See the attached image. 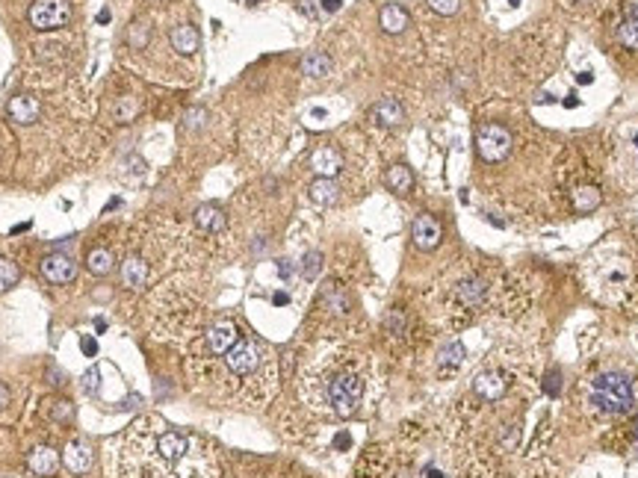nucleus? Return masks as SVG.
Segmentation results:
<instances>
[{
    "label": "nucleus",
    "mask_w": 638,
    "mask_h": 478,
    "mask_svg": "<svg viewBox=\"0 0 638 478\" xmlns=\"http://www.w3.org/2000/svg\"><path fill=\"white\" fill-rule=\"evenodd\" d=\"M411 239L420 251H434L437 245H441L444 228H441V222H437V215H432V213L417 215L414 225H411Z\"/></svg>",
    "instance_id": "7"
},
{
    "label": "nucleus",
    "mask_w": 638,
    "mask_h": 478,
    "mask_svg": "<svg viewBox=\"0 0 638 478\" xmlns=\"http://www.w3.org/2000/svg\"><path fill=\"white\" fill-rule=\"evenodd\" d=\"M62 464H65V469H71V472H89V467H92V446H89V440H71L69 446H65V452H62Z\"/></svg>",
    "instance_id": "12"
},
{
    "label": "nucleus",
    "mask_w": 638,
    "mask_h": 478,
    "mask_svg": "<svg viewBox=\"0 0 638 478\" xmlns=\"http://www.w3.org/2000/svg\"><path fill=\"white\" fill-rule=\"evenodd\" d=\"M488 295V284L482 278H464L461 284L455 287V301L461 304V307H479L482 301H485Z\"/></svg>",
    "instance_id": "14"
},
{
    "label": "nucleus",
    "mask_w": 638,
    "mask_h": 478,
    "mask_svg": "<svg viewBox=\"0 0 638 478\" xmlns=\"http://www.w3.org/2000/svg\"><path fill=\"white\" fill-rule=\"evenodd\" d=\"M48 414L56 422H71L74 419V405L69 399H54V402H48Z\"/></svg>",
    "instance_id": "32"
},
{
    "label": "nucleus",
    "mask_w": 638,
    "mask_h": 478,
    "mask_svg": "<svg viewBox=\"0 0 638 478\" xmlns=\"http://www.w3.org/2000/svg\"><path fill=\"white\" fill-rule=\"evenodd\" d=\"M570 204H574L577 213H594L600 204H603V192L597 186H577L574 192H570Z\"/></svg>",
    "instance_id": "20"
},
{
    "label": "nucleus",
    "mask_w": 638,
    "mask_h": 478,
    "mask_svg": "<svg viewBox=\"0 0 638 478\" xmlns=\"http://www.w3.org/2000/svg\"><path fill=\"white\" fill-rule=\"evenodd\" d=\"M473 390H476V396H482L485 402H497L505 393V375L497 372V369H491V372H482V375H476Z\"/></svg>",
    "instance_id": "17"
},
{
    "label": "nucleus",
    "mask_w": 638,
    "mask_h": 478,
    "mask_svg": "<svg viewBox=\"0 0 638 478\" xmlns=\"http://www.w3.org/2000/svg\"><path fill=\"white\" fill-rule=\"evenodd\" d=\"M614 33H618V41L627 51H638V18L635 15H624V21Z\"/></svg>",
    "instance_id": "27"
},
{
    "label": "nucleus",
    "mask_w": 638,
    "mask_h": 478,
    "mask_svg": "<svg viewBox=\"0 0 638 478\" xmlns=\"http://www.w3.org/2000/svg\"><path fill=\"white\" fill-rule=\"evenodd\" d=\"M148 39H151L148 24H145V21H134V24H130V30H127L130 48H134V51H145L148 48Z\"/></svg>",
    "instance_id": "29"
},
{
    "label": "nucleus",
    "mask_w": 638,
    "mask_h": 478,
    "mask_svg": "<svg viewBox=\"0 0 638 478\" xmlns=\"http://www.w3.org/2000/svg\"><path fill=\"white\" fill-rule=\"evenodd\" d=\"M272 301H275V304H287V301H290V295H287V293H275V295H272Z\"/></svg>",
    "instance_id": "44"
},
{
    "label": "nucleus",
    "mask_w": 638,
    "mask_h": 478,
    "mask_svg": "<svg viewBox=\"0 0 638 478\" xmlns=\"http://www.w3.org/2000/svg\"><path fill=\"white\" fill-rule=\"evenodd\" d=\"M337 183L334 178H316L311 186H307V195H311V201L319 204V207H332L337 201Z\"/></svg>",
    "instance_id": "24"
},
{
    "label": "nucleus",
    "mask_w": 638,
    "mask_h": 478,
    "mask_svg": "<svg viewBox=\"0 0 638 478\" xmlns=\"http://www.w3.org/2000/svg\"><path fill=\"white\" fill-rule=\"evenodd\" d=\"M512 145H514L512 130L505 124H499V121H485L476 130V154H479V160H485V163L505 160V157H509V151H512Z\"/></svg>",
    "instance_id": "4"
},
{
    "label": "nucleus",
    "mask_w": 638,
    "mask_h": 478,
    "mask_svg": "<svg viewBox=\"0 0 638 478\" xmlns=\"http://www.w3.org/2000/svg\"><path fill=\"white\" fill-rule=\"evenodd\" d=\"M113 266H116V257H113V251H109V248H92L89 254H86V269H89L92 275H98V278L109 275V272H113Z\"/></svg>",
    "instance_id": "26"
},
{
    "label": "nucleus",
    "mask_w": 638,
    "mask_h": 478,
    "mask_svg": "<svg viewBox=\"0 0 638 478\" xmlns=\"http://www.w3.org/2000/svg\"><path fill=\"white\" fill-rule=\"evenodd\" d=\"M369 118L376 121L379 127H396V124L405 121V106L396 98H382L379 103H372Z\"/></svg>",
    "instance_id": "13"
},
{
    "label": "nucleus",
    "mask_w": 638,
    "mask_h": 478,
    "mask_svg": "<svg viewBox=\"0 0 638 478\" xmlns=\"http://www.w3.org/2000/svg\"><path fill=\"white\" fill-rule=\"evenodd\" d=\"M6 113H9V118L15 124H36L39 116H41V103L33 95H15L6 103Z\"/></svg>",
    "instance_id": "11"
},
{
    "label": "nucleus",
    "mask_w": 638,
    "mask_h": 478,
    "mask_svg": "<svg viewBox=\"0 0 638 478\" xmlns=\"http://www.w3.org/2000/svg\"><path fill=\"white\" fill-rule=\"evenodd\" d=\"M236 340H239L236 325L231 319H219L216 325H210V331H207V349L213 355H228L236 345Z\"/></svg>",
    "instance_id": "9"
},
{
    "label": "nucleus",
    "mask_w": 638,
    "mask_h": 478,
    "mask_svg": "<svg viewBox=\"0 0 638 478\" xmlns=\"http://www.w3.org/2000/svg\"><path fill=\"white\" fill-rule=\"evenodd\" d=\"M322 304L334 307V313H346V310H349V295L343 293L340 284H325V290H322Z\"/></svg>",
    "instance_id": "28"
},
{
    "label": "nucleus",
    "mask_w": 638,
    "mask_h": 478,
    "mask_svg": "<svg viewBox=\"0 0 638 478\" xmlns=\"http://www.w3.org/2000/svg\"><path fill=\"white\" fill-rule=\"evenodd\" d=\"M207 124V110H201V106H192V110L184 113V127L186 130H198Z\"/></svg>",
    "instance_id": "35"
},
{
    "label": "nucleus",
    "mask_w": 638,
    "mask_h": 478,
    "mask_svg": "<svg viewBox=\"0 0 638 478\" xmlns=\"http://www.w3.org/2000/svg\"><path fill=\"white\" fill-rule=\"evenodd\" d=\"M343 6V0H322V9L325 12H337Z\"/></svg>",
    "instance_id": "42"
},
{
    "label": "nucleus",
    "mask_w": 638,
    "mask_h": 478,
    "mask_svg": "<svg viewBox=\"0 0 638 478\" xmlns=\"http://www.w3.org/2000/svg\"><path fill=\"white\" fill-rule=\"evenodd\" d=\"M195 225L201 228V230H207V233L225 230V213H222V207H216V204H201V207L195 210Z\"/></svg>",
    "instance_id": "21"
},
{
    "label": "nucleus",
    "mask_w": 638,
    "mask_h": 478,
    "mask_svg": "<svg viewBox=\"0 0 638 478\" xmlns=\"http://www.w3.org/2000/svg\"><path fill=\"white\" fill-rule=\"evenodd\" d=\"M384 183H387V189L396 192V195H408V192L414 189V175H411V168H408V166L396 163V166L387 168Z\"/></svg>",
    "instance_id": "23"
},
{
    "label": "nucleus",
    "mask_w": 638,
    "mask_h": 478,
    "mask_svg": "<svg viewBox=\"0 0 638 478\" xmlns=\"http://www.w3.org/2000/svg\"><path fill=\"white\" fill-rule=\"evenodd\" d=\"M379 24H382V30H384L387 36H399V33L408 30L411 18H408V12H405L399 4H387V6L382 9V15H379Z\"/></svg>",
    "instance_id": "18"
},
{
    "label": "nucleus",
    "mask_w": 638,
    "mask_h": 478,
    "mask_svg": "<svg viewBox=\"0 0 638 478\" xmlns=\"http://www.w3.org/2000/svg\"><path fill=\"white\" fill-rule=\"evenodd\" d=\"M311 168L316 171L319 178H334V175H340V168H343V154L334 145H319L311 154Z\"/></svg>",
    "instance_id": "10"
},
{
    "label": "nucleus",
    "mask_w": 638,
    "mask_h": 478,
    "mask_svg": "<svg viewBox=\"0 0 638 478\" xmlns=\"http://www.w3.org/2000/svg\"><path fill=\"white\" fill-rule=\"evenodd\" d=\"M299 68H301V74H307V77H325V74H332L334 62H332V56L322 54V51H311V54H304V56H301Z\"/></svg>",
    "instance_id": "22"
},
{
    "label": "nucleus",
    "mask_w": 638,
    "mask_h": 478,
    "mask_svg": "<svg viewBox=\"0 0 638 478\" xmlns=\"http://www.w3.org/2000/svg\"><path fill=\"white\" fill-rule=\"evenodd\" d=\"M18 278H21V269H18L15 263H12V260L0 257V293L12 290V287L18 284Z\"/></svg>",
    "instance_id": "31"
},
{
    "label": "nucleus",
    "mask_w": 638,
    "mask_h": 478,
    "mask_svg": "<svg viewBox=\"0 0 638 478\" xmlns=\"http://www.w3.org/2000/svg\"><path fill=\"white\" fill-rule=\"evenodd\" d=\"M364 396V381L358 372L352 369H337V372L328 375L325 381V407L332 410L334 417H352L361 405Z\"/></svg>",
    "instance_id": "3"
},
{
    "label": "nucleus",
    "mask_w": 638,
    "mask_h": 478,
    "mask_svg": "<svg viewBox=\"0 0 638 478\" xmlns=\"http://www.w3.org/2000/svg\"><path fill=\"white\" fill-rule=\"evenodd\" d=\"M59 464H62L59 452L51 449V446H36V449L27 454V467H30V472H36V475H54V472L59 469Z\"/></svg>",
    "instance_id": "15"
},
{
    "label": "nucleus",
    "mask_w": 638,
    "mask_h": 478,
    "mask_svg": "<svg viewBox=\"0 0 638 478\" xmlns=\"http://www.w3.org/2000/svg\"><path fill=\"white\" fill-rule=\"evenodd\" d=\"M426 4H429V9L437 12V15H455L458 6H461V0H426Z\"/></svg>",
    "instance_id": "36"
},
{
    "label": "nucleus",
    "mask_w": 638,
    "mask_h": 478,
    "mask_svg": "<svg viewBox=\"0 0 638 478\" xmlns=\"http://www.w3.org/2000/svg\"><path fill=\"white\" fill-rule=\"evenodd\" d=\"M260 360H263V349H260V342H254V340H236V345L225 355L228 372L236 375V378L254 375Z\"/></svg>",
    "instance_id": "6"
},
{
    "label": "nucleus",
    "mask_w": 638,
    "mask_h": 478,
    "mask_svg": "<svg viewBox=\"0 0 638 478\" xmlns=\"http://www.w3.org/2000/svg\"><path fill=\"white\" fill-rule=\"evenodd\" d=\"M9 405V387L6 384H0V410H4Z\"/></svg>",
    "instance_id": "43"
},
{
    "label": "nucleus",
    "mask_w": 638,
    "mask_h": 478,
    "mask_svg": "<svg viewBox=\"0 0 638 478\" xmlns=\"http://www.w3.org/2000/svg\"><path fill=\"white\" fill-rule=\"evenodd\" d=\"M591 407L597 414H606V417H621V414H629V407L635 402V393H632V381L621 372H600L597 378L591 381V396H588Z\"/></svg>",
    "instance_id": "2"
},
{
    "label": "nucleus",
    "mask_w": 638,
    "mask_h": 478,
    "mask_svg": "<svg viewBox=\"0 0 638 478\" xmlns=\"http://www.w3.org/2000/svg\"><path fill=\"white\" fill-rule=\"evenodd\" d=\"M139 113H142V101H139L136 95H121V98L113 103V121H119V124L136 121Z\"/></svg>",
    "instance_id": "25"
},
{
    "label": "nucleus",
    "mask_w": 638,
    "mask_h": 478,
    "mask_svg": "<svg viewBox=\"0 0 638 478\" xmlns=\"http://www.w3.org/2000/svg\"><path fill=\"white\" fill-rule=\"evenodd\" d=\"M169 41L181 56H192L198 51V45H201V36H198V30L192 24H178V27H171Z\"/></svg>",
    "instance_id": "16"
},
{
    "label": "nucleus",
    "mask_w": 638,
    "mask_h": 478,
    "mask_svg": "<svg viewBox=\"0 0 638 478\" xmlns=\"http://www.w3.org/2000/svg\"><path fill=\"white\" fill-rule=\"evenodd\" d=\"M278 275H281V278H290V275H293L290 260H281V263H278Z\"/></svg>",
    "instance_id": "41"
},
{
    "label": "nucleus",
    "mask_w": 638,
    "mask_h": 478,
    "mask_svg": "<svg viewBox=\"0 0 638 478\" xmlns=\"http://www.w3.org/2000/svg\"><path fill=\"white\" fill-rule=\"evenodd\" d=\"M635 145H638V139H635Z\"/></svg>",
    "instance_id": "47"
},
{
    "label": "nucleus",
    "mask_w": 638,
    "mask_h": 478,
    "mask_svg": "<svg viewBox=\"0 0 638 478\" xmlns=\"http://www.w3.org/2000/svg\"><path fill=\"white\" fill-rule=\"evenodd\" d=\"M201 446L192 434L142 419L119 452V478H201Z\"/></svg>",
    "instance_id": "1"
},
{
    "label": "nucleus",
    "mask_w": 638,
    "mask_h": 478,
    "mask_svg": "<svg viewBox=\"0 0 638 478\" xmlns=\"http://www.w3.org/2000/svg\"><path fill=\"white\" fill-rule=\"evenodd\" d=\"M384 328H387V334H393V337H402L405 334V328H408V316L402 313V310H390L387 313V319H384Z\"/></svg>",
    "instance_id": "33"
},
{
    "label": "nucleus",
    "mask_w": 638,
    "mask_h": 478,
    "mask_svg": "<svg viewBox=\"0 0 638 478\" xmlns=\"http://www.w3.org/2000/svg\"><path fill=\"white\" fill-rule=\"evenodd\" d=\"M148 280V263L142 257H127L121 263V284L127 290H142Z\"/></svg>",
    "instance_id": "19"
},
{
    "label": "nucleus",
    "mask_w": 638,
    "mask_h": 478,
    "mask_svg": "<svg viewBox=\"0 0 638 478\" xmlns=\"http://www.w3.org/2000/svg\"><path fill=\"white\" fill-rule=\"evenodd\" d=\"M39 269H41V278L51 280V284H56V287L71 284L74 275H77V263L69 254H48L39 263Z\"/></svg>",
    "instance_id": "8"
},
{
    "label": "nucleus",
    "mask_w": 638,
    "mask_h": 478,
    "mask_svg": "<svg viewBox=\"0 0 638 478\" xmlns=\"http://www.w3.org/2000/svg\"><path fill=\"white\" fill-rule=\"evenodd\" d=\"M334 443H337L340 449H346V446H349V434H337V440H334Z\"/></svg>",
    "instance_id": "45"
},
{
    "label": "nucleus",
    "mask_w": 638,
    "mask_h": 478,
    "mask_svg": "<svg viewBox=\"0 0 638 478\" xmlns=\"http://www.w3.org/2000/svg\"><path fill=\"white\" fill-rule=\"evenodd\" d=\"M319 269H322V254H319V251H307L304 260H301V275H304L307 280H314V278L319 275Z\"/></svg>",
    "instance_id": "34"
},
{
    "label": "nucleus",
    "mask_w": 638,
    "mask_h": 478,
    "mask_svg": "<svg viewBox=\"0 0 638 478\" xmlns=\"http://www.w3.org/2000/svg\"><path fill=\"white\" fill-rule=\"evenodd\" d=\"M80 349H83L86 357H95V355H98V340H95V337H83V340H80Z\"/></svg>",
    "instance_id": "39"
},
{
    "label": "nucleus",
    "mask_w": 638,
    "mask_h": 478,
    "mask_svg": "<svg viewBox=\"0 0 638 478\" xmlns=\"http://www.w3.org/2000/svg\"><path fill=\"white\" fill-rule=\"evenodd\" d=\"M51 378H54V381H51L54 387H59V384H62V372H56V369H51Z\"/></svg>",
    "instance_id": "46"
},
{
    "label": "nucleus",
    "mask_w": 638,
    "mask_h": 478,
    "mask_svg": "<svg viewBox=\"0 0 638 478\" xmlns=\"http://www.w3.org/2000/svg\"><path fill=\"white\" fill-rule=\"evenodd\" d=\"M27 18L36 30H59L71 21V4L69 0H33Z\"/></svg>",
    "instance_id": "5"
},
{
    "label": "nucleus",
    "mask_w": 638,
    "mask_h": 478,
    "mask_svg": "<svg viewBox=\"0 0 638 478\" xmlns=\"http://www.w3.org/2000/svg\"><path fill=\"white\" fill-rule=\"evenodd\" d=\"M544 390H547V396H559L562 393V372H559V369H549V375L544 381Z\"/></svg>",
    "instance_id": "37"
},
{
    "label": "nucleus",
    "mask_w": 638,
    "mask_h": 478,
    "mask_svg": "<svg viewBox=\"0 0 638 478\" xmlns=\"http://www.w3.org/2000/svg\"><path fill=\"white\" fill-rule=\"evenodd\" d=\"M464 357H467L464 345L455 340V342H449V345H444V349H441V355H437V363H441V366H458V363H464Z\"/></svg>",
    "instance_id": "30"
},
{
    "label": "nucleus",
    "mask_w": 638,
    "mask_h": 478,
    "mask_svg": "<svg viewBox=\"0 0 638 478\" xmlns=\"http://www.w3.org/2000/svg\"><path fill=\"white\" fill-rule=\"evenodd\" d=\"M517 437H520L517 425H509V431H505V437H502V446H505V449H514V446H517Z\"/></svg>",
    "instance_id": "40"
},
{
    "label": "nucleus",
    "mask_w": 638,
    "mask_h": 478,
    "mask_svg": "<svg viewBox=\"0 0 638 478\" xmlns=\"http://www.w3.org/2000/svg\"><path fill=\"white\" fill-rule=\"evenodd\" d=\"M83 390L86 393H98V369H89V372L83 375Z\"/></svg>",
    "instance_id": "38"
}]
</instances>
